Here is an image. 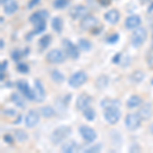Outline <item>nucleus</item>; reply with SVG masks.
<instances>
[{"label":"nucleus","mask_w":153,"mask_h":153,"mask_svg":"<svg viewBox=\"0 0 153 153\" xmlns=\"http://www.w3.org/2000/svg\"><path fill=\"white\" fill-rule=\"evenodd\" d=\"M49 16V13L47 10H39L33 13L30 16V22L34 26V32L33 34H41L45 31L46 29V19Z\"/></svg>","instance_id":"1"},{"label":"nucleus","mask_w":153,"mask_h":153,"mask_svg":"<svg viewBox=\"0 0 153 153\" xmlns=\"http://www.w3.org/2000/svg\"><path fill=\"white\" fill-rule=\"evenodd\" d=\"M71 133V127H68V126H60V127L56 128L52 132L50 140L53 144L58 145L65 141L66 138L70 136Z\"/></svg>","instance_id":"2"},{"label":"nucleus","mask_w":153,"mask_h":153,"mask_svg":"<svg viewBox=\"0 0 153 153\" xmlns=\"http://www.w3.org/2000/svg\"><path fill=\"white\" fill-rule=\"evenodd\" d=\"M147 39V31L145 28H137L131 35V44L133 47L139 48Z\"/></svg>","instance_id":"3"},{"label":"nucleus","mask_w":153,"mask_h":153,"mask_svg":"<svg viewBox=\"0 0 153 153\" xmlns=\"http://www.w3.org/2000/svg\"><path fill=\"white\" fill-rule=\"evenodd\" d=\"M87 80H88L87 74L83 71H79L70 76V79H68V85L71 88L76 89L84 85V84L87 82Z\"/></svg>","instance_id":"4"},{"label":"nucleus","mask_w":153,"mask_h":153,"mask_svg":"<svg viewBox=\"0 0 153 153\" xmlns=\"http://www.w3.org/2000/svg\"><path fill=\"white\" fill-rule=\"evenodd\" d=\"M142 118L139 113H129L125 118V125L129 131H135L140 127Z\"/></svg>","instance_id":"5"},{"label":"nucleus","mask_w":153,"mask_h":153,"mask_svg":"<svg viewBox=\"0 0 153 153\" xmlns=\"http://www.w3.org/2000/svg\"><path fill=\"white\" fill-rule=\"evenodd\" d=\"M65 59V54L60 49H52L46 54V60L49 63H53V65H58V63H62Z\"/></svg>","instance_id":"6"},{"label":"nucleus","mask_w":153,"mask_h":153,"mask_svg":"<svg viewBox=\"0 0 153 153\" xmlns=\"http://www.w3.org/2000/svg\"><path fill=\"white\" fill-rule=\"evenodd\" d=\"M120 110L118 107H109L106 108L104 111V120L109 125H115L120 118Z\"/></svg>","instance_id":"7"},{"label":"nucleus","mask_w":153,"mask_h":153,"mask_svg":"<svg viewBox=\"0 0 153 153\" xmlns=\"http://www.w3.org/2000/svg\"><path fill=\"white\" fill-rule=\"evenodd\" d=\"M62 45L63 49H65V52L68 57H71V59H78L80 56V52H79V48L78 45H75L71 41L65 39L62 41Z\"/></svg>","instance_id":"8"},{"label":"nucleus","mask_w":153,"mask_h":153,"mask_svg":"<svg viewBox=\"0 0 153 153\" xmlns=\"http://www.w3.org/2000/svg\"><path fill=\"white\" fill-rule=\"evenodd\" d=\"M16 87H18L19 91L23 94L27 99L34 100L35 96H34V89H31L27 81L25 80H19L16 82Z\"/></svg>","instance_id":"9"},{"label":"nucleus","mask_w":153,"mask_h":153,"mask_svg":"<svg viewBox=\"0 0 153 153\" xmlns=\"http://www.w3.org/2000/svg\"><path fill=\"white\" fill-rule=\"evenodd\" d=\"M79 132H80L83 139L88 143L94 142L96 140V138H97L96 132L91 127H89V126H85V125L81 126V127L79 128Z\"/></svg>","instance_id":"10"},{"label":"nucleus","mask_w":153,"mask_h":153,"mask_svg":"<svg viewBox=\"0 0 153 153\" xmlns=\"http://www.w3.org/2000/svg\"><path fill=\"white\" fill-rule=\"evenodd\" d=\"M68 14L71 19H84L86 16H88V9L87 7H85L82 4H79V5L73 6L68 11Z\"/></svg>","instance_id":"11"},{"label":"nucleus","mask_w":153,"mask_h":153,"mask_svg":"<svg viewBox=\"0 0 153 153\" xmlns=\"http://www.w3.org/2000/svg\"><path fill=\"white\" fill-rule=\"evenodd\" d=\"M40 120V114L35 109H31L27 113L26 118H25V124L27 128H34L39 123Z\"/></svg>","instance_id":"12"},{"label":"nucleus","mask_w":153,"mask_h":153,"mask_svg":"<svg viewBox=\"0 0 153 153\" xmlns=\"http://www.w3.org/2000/svg\"><path fill=\"white\" fill-rule=\"evenodd\" d=\"M91 103H92V98L91 96H89L88 94H81L76 98V107L79 110L83 111L86 108L90 107Z\"/></svg>","instance_id":"13"},{"label":"nucleus","mask_w":153,"mask_h":153,"mask_svg":"<svg viewBox=\"0 0 153 153\" xmlns=\"http://www.w3.org/2000/svg\"><path fill=\"white\" fill-rule=\"evenodd\" d=\"M97 25H98V19L93 16H89L88 14V16H86L84 19H82L80 27L84 31H87V30L94 29Z\"/></svg>","instance_id":"14"},{"label":"nucleus","mask_w":153,"mask_h":153,"mask_svg":"<svg viewBox=\"0 0 153 153\" xmlns=\"http://www.w3.org/2000/svg\"><path fill=\"white\" fill-rule=\"evenodd\" d=\"M35 87H34V100L38 101V102H42L45 99V90H44L43 84L40 80H36L35 81Z\"/></svg>","instance_id":"15"},{"label":"nucleus","mask_w":153,"mask_h":153,"mask_svg":"<svg viewBox=\"0 0 153 153\" xmlns=\"http://www.w3.org/2000/svg\"><path fill=\"white\" fill-rule=\"evenodd\" d=\"M2 5H3L4 12L8 16L13 14L14 12L18 10V2L16 0H2Z\"/></svg>","instance_id":"16"},{"label":"nucleus","mask_w":153,"mask_h":153,"mask_svg":"<svg viewBox=\"0 0 153 153\" xmlns=\"http://www.w3.org/2000/svg\"><path fill=\"white\" fill-rule=\"evenodd\" d=\"M140 25H141V18L139 16H137V14L130 16L125 21V26L128 30H135L139 28Z\"/></svg>","instance_id":"17"},{"label":"nucleus","mask_w":153,"mask_h":153,"mask_svg":"<svg viewBox=\"0 0 153 153\" xmlns=\"http://www.w3.org/2000/svg\"><path fill=\"white\" fill-rule=\"evenodd\" d=\"M139 115L141 117V118L143 120H148L150 117H152V106L151 103L146 102L143 104V106L139 109Z\"/></svg>","instance_id":"18"},{"label":"nucleus","mask_w":153,"mask_h":153,"mask_svg":"<svg viewBox=\"0 0 153 153\" xmlns=\"http://www.w3.org/2000/svg\"><path fill=\"white\" fill-rule=\"evenodd\" d=\"M104 19L108 24L115 25L120 21V12H118L117 9H110L104 14Z\"/></svg>","instance_id":"19"},{"label":"nucleus","mask_w":153,"mask_h":153,"mask_svg":"<svg viewBox=\"0 0 153 153\" xmlns=\"http://www.w3.org/2000/svg\"><path fill=\"white\" fill-rule=\"evenodd\" d=\"M108 83H109L108 76L106 75H101L96 79L95 85L98 90H104V89H106V87L108 86Z\"/></svg>","instance_id":"20"},{"label":"nucleus","mask_w":153,"mask_h":153,"mask_svg":"<svg viewBox=\"0 0 153 153\" xmlns=\"http://www.w3.org/2000/svg\"><path fill=\"white\" fill-rule=\"evenodd\" d=\"M101 107H103L104 109L106 108H109V107H120V101L117 99H110V98H105L101 101L100 103Z\"/></svg>","instance_id":"21"},{"label":"nucleus","mask_w":153,"mask_h":153,"mask_svg":"<svg viewBox=\"0 0 153 153\" xmlns=\"http://www.w3.org/2000/svg\"><path fill=\"white\" fill-rule=\"evenodd\" d=\"M78 151V144L75 141H68L61 146V152L63 153H74Z\"/></svg>","instance_id":"22"},{"label":"nucleus","mask_w":153,"mask_h":153,"mask_svg":"<svg viewBox=\"0 0 153 153\" xmlns=\"http://www.w3.org/2000/svg\"><path fill=\"white\" fill-rule=\"evenodd\" d=\"M142 98L138 95H132L127 101V106L129 108H135L142 104Z\"/></svg>","instance_id":"23"},{"label":"nucleus","mask_w":153,"mask_h":153,"mask_svg":"<svg viewBox=\"0 0 153 153\" xmlns=\"http://www.w3.org/2000/svg\"><path fill=\"white\" fill-rule=\"evenodd\" d=\"M10 99H11L12 102L14 103V104L18 106V107H21V108L26 107V102H25L23 96H21L19 93H12Z\"/></svg>","instance_id":"24"},{"label":"nucleus","mask_w":153,"mask_h":153,"mask_svg":"<svg viewBox=\"0 0 153 153\" xmlns=\"http://www.w3.org/2000/svg\"><path fill=\"white\" fill-rule=\"evenodd\" d=\"M62 25H63L62 24V19H61L60 18H58V16L53 18L52 22H51V27H52V29L57 34L62 32Z\"/></svg>","instance_id":"25"},{"label":"nucleus","mask_w":153,"mask_h":153,"mask_svg":"<svg viewBox=\"0 0 153 153\" xmlns=\"http://www.w3.org/2000/svg\"><path fill=\"white\" fill-rule=\"evenodd\" d=\"M78 47L83 51H90L92 49V43L88 39L82 38L78 42Z\"/></svg>","instance_id":"26"},{"label":"nucleus","mask_w":153,"mask_h":153,"mask_svg":"<svg viewBox=\"0 0 153 153\" xmlns=\"http://www.w3.org/2000/svg\"><path fill=\"white\" fill-rule=\"evenodd\" d=\"M39 111H40V113L44 117H51L55 114V110H54L51 106H48V105L42 106Z\"/></svg>","instance_id":"27"},{"label":"nucleus","mask_w":153,"mask_h":153,"mask_svg":"<svg viewBox=\"0 0 153 153\" xmlns=\"http://www.w3.org/2000/svg\"><path fill=\"white\" fill-rule=\"evenodd\" d=\"M50 76H51V80L55 83H62L65 81V76L60 73L59 71L57 70H53L50 73Z\"/></svg>","instance_id":"28"},{"label":"nucleus","mask_w":153,"mask_h":153,"mask_svg":"<svg viewBox=\"0 0 153 153\" xmlns=\"http://www.w3.org/2000/svg\"><path fill=\"white\" fill-rule=\"evenodd\" d=\"M83 115L86 117V120H89V122H93L96 117V112L93 108L88 107V108H86L85 110H83Z\"/></svg>","instance_id":"29"},{"label":"nucleus","mask_w":153,"mask_h":153,"mask_svg":"<svg viewBox=\"0 0 153 153\" xmlns=\"http://www.w3.org/2000/svg\"><path fill=\"white\" fill-rule=\"evenodd\" d=\"M145 78V74L143 73L142 71H135L134 73L132 74V76H131V79H132L133 82L135 83H140L142 82L143 80H144Z\"/></svg>","instance_id":"30"},{"label":"nucleus","mask_w":153,"mask_h":153,"mask_svg":"<svg viewBox=\"0 0 153 153\" xmlns=\"http://www.w3.org/2000/svg\"><path fill=\"white\" fill-rule=\"evenodd\" d=\"M51 43V36L50 35H45L39 40V45L42 49H45L49 46V44Z\"/></svg>","instance_id":"31"},{"label":"nucleus","mask_w":153,"mask_h":153,"mask_svg":"<svg viewBox=\"0 0 153 153\" xmlns=\"http://www.w3.org/2000/svg\"><path fill=\"white\" fill-rule=\"evenodd\" d=\"M14 137L16 138V140L19 142H24L28 139V134L25 132L24 130H16L14 132Z\"/></svg>","instance_id":"32"},{"label":"nucleus","mask_w":153,"mask_h":153,"mask_svg":"<svg viewBox=\"0 0 153 153\" xmlns=\"http://www.w3.org/2000/svg\"><path fill=\"white\" fill-rule=\"evenodd\" d=\"M71 2V0H54L53 6L56 9H62L68 6V4Z\"/></svg>","instance_id":"33"},{"label":"nucleus","mask_w":153,"mask_h":153,"mask_svg":"<svg viewBox=\"0 0 153 153\" xmlns=\"http://www.w3.org/2000/svg\"><path fill=\"white\" fill-rule=\"evenodd\" d=\"M101 148H102V145H101L100 143H98V144H94L88 148H85V149H84V152H87V153L99 152L101 150Z\"/></svg>","instance_id":"34"},{"label":"nucleus","mask_w":153,"mask_h":153,"mask_svg":"<svg viewBox=\"0 0 153 153\" xmlns=\"http://www.w3.org/2000/svg\"><path fill=\"white\" fill-rule=\"evenodd\" d=\"M16 68H18V71H19V73H22V74H27V73H29V66L26 65V63H24V62H19L18 63V65H16Z\"/></svg>","instance_id":"35"},{"label":"nucleus","mask_w":153,"mask_h":153,"mask_svg":"<svg viewBox=\"0 0 153 153\" xmlns=\"http://www.w3.org/2000/svg\"><path fill=\"white\" fill-rule=\"evenodd\" d=\"M118 38H120L118 34H112V35H110L109 37H108L107 42L108 43H115V42L118 41Z\"/></svg>","instance_id":"36"},{"label":"nucleus","mask_w":153,"mask_h":153,"mask_svg":"<svg viewBox=\"0 0 153 153\" xmlns=\"http://www.w3.org/2000/svg\"><path fill=\"white\" fill-rule=\"evenodd\" d=\"M147 65L151 70H153V52L147 55Z\"/></svg>","instance_id":"37"},{"label":"nucleus","mask_w":153,"mask_h":153,"mask_svg":"<svg viewBox=\"0 0 153 153\" xmlns=\"http://www.w3.org/2000/svg\"><path fill=\"white\" fill-rule=\"evenodd\" d=\"M21 54L22 52L19 50H14L13 52L11 53V58L14 59V60H19L21 58Z\"/></svg>","instance_id":"38"},{"label":"nucleus","mask_w":153,"mask_h":153,"mask_svg":"<svg viewBox=\"0 0 153 153\" xmlns=\"http://www.w3.org/2000/svg\"><path fill=\"white\" fill-rule=\"evenodd\" d=\"M39 2H40V0H30V2L28 3V8L32 9L33 7H35Z\"/></svg>","instance_id":"39"},{"label":"nucleus","mask_w":153,"mask_h":153,"mask_svg":"<svg viewBox=\"0 0 153 153\" xmlns=\"http://www.w3.org/2000/svg\"><path fill=\"white\" fill-rule=\"evenodd\" d=\"M4 140L8 143V144H11L12 142H13V139H12V136L10 135H5L4 136Z\"/></svg>","instance_id":"40"},{"label":"nucleus","mask_w":153,"mask_h":153,"mask_svg":"<svg viewBox=\"0 0 153 153\" xmlns=\"http://www.w3.org/2000/svg\"><path fill=\"white\" fill-rule=\"evenodd\" d=\"M6 66H7V60L2 61V62H1V65H0V71H1V73H3V71H5Z\"/></svg>","instance_id":"41"},{"label":"nucleus","mask_w":153,"mask_h":153,"mask_svg":"<svg viewBox=\"0 0 153 153\" xmlns=\"http://www.w3.org/2000/svg\"><path fill=\"white\" fill-rule=\"evenodd\" d=\"M120 53H117L114 55V57H113V59H112L113 63H118V62H120Z\"/></svg>","instance_id":"42"},{"label":"nucleus","mask_w":153,"mask_h":153,"mask_svg":"<svg viewBox=\"0 0 153 153\" xmlns=\"http://www.w3.org/2000/svg\"><path fill=\"white\" fill-rule=\"evenodd\" d=\"M100 2L103 4V6H107L108 4H109L110 0H100Z\"/></svg>","instance_id":"43"},{"label":"nucleus","mask_w":153,"mask_h":153,"mask_svg":"<svg viewBox=\"0 0 153 153\" xmlns=\"http://www.w3.org/2000/svg\"><path fill=\"white\" fill-rule=\"evenodd\" d=\"M153 10V2L151 3V5L149 6V8H148V12H151Z\"/></svg>","instance_id":"44"},{"label":"nucleus","mask_w":153,"mask_h":153,"mask_svg":"<svg viewBox=\"0 0 153 153\" xmlns=\"http://www.w3.org/2000/svg\"><path fill=\"white\" fill-rule=\"evenodd\" d=\"M149 1H150V0H140V2H141V3H143V4L147 3V2H149Z\"/></svg>","instance_id":"45"},{"label":"nucleus","mask_w":153,"mask_h":153,"mask_svg":"<svg viewBox=\"0 0 153 153\" xmlns=\"http://www.w3.org/2000/svg\"><path fill=\"white\" fill-rule=\"evenodd\" d=\"M0 42H1V46H0V48H1V49H3V47H4V43H3V40H2V39H1V41H0Z\"/></svg>","instance_id":"46"},{"label":"nucleus","mask_w":153,"mask_h":153,"mask_svg":"<svg viewBox=\"0 0 153 153\" xmlns=\"http://www.w3.org/2000/svg\"><path fill=\"white\" fill-rule=\"evenodd\" d=\"M150 132H151V134L153 135V124L150 126Z\"/></svg>","instance_id":"47"},{"label":"nucleus","mask_w":153,"mask_h":153,"mask_svg":"<svg viewBox=\"0 0 153 153\" xmlns=\"http://www.w3.org/2000/svg\"><path fill=\"white\" fill-rule=\"evenodd\" d=\"M151 51L153 52V44H152V46H151Z\"/></svg>","instance_id":"48"},{"label":"nucleus","mask_w":153,"mask_h":153,"mask_svg":"<svg viewBox=\"0 0 153 153\" xmlns=\"http://www.w3.org/2000/svg\"><path fill=\"white\" fill-rule=\"evenodd\" d=\"M151 83H152V84H153V82H151Z\"/></svg>","instance_id":"49"}]
</instances>
